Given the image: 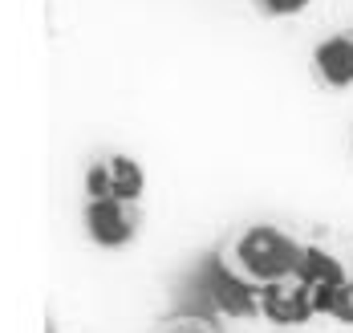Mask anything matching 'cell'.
<instances>
[{
	"label": "cell",
	"instance_id": "cell-9",
	"mask_svg": "<svg viewBox=\"0 0 353 333\" xmlns=\"http://www.w3.org/2000/svg\"><path fill=\"white\" fill-rule=\"evenodd\" d=\"M85 187H90V199H106L110 195V167H90Z\"/></svg>",
	"mask_w": 353,
	"mask_h": 333
},
{
	"label": "cell",
	"instance_id": "cell-8",
	"mask_svg": "<svg viewBox=\"0 0 353 333\" xmlns=\"http://www.w3.org/2000/svg\"><path fill=\"white\" fill-rule=\"evenodd\" d=\"M329 317H337L341 325H353V281L337 285V293L329 301Z\"/></svg>",
	"mask_w": 353,
	"mask_h": 333
},
{
	"label": "cell",
	"instance_id": "cell-10",
	"mask_svg": "<svg viewBox=\"0 0 353 333\" xmlns=\"http://www.w3.org/2000/svg\"><path fill=\"white\" fill-rule=\"evenodd\" d=\"M264 8H268V12H276V17H292V12L309 8V0H264Z\"/></svg>",
	"mask_w": 353,
	"mask_h": 333
},
{
	"label": "cell",
	"instance_id": "cell-4",
	"mask_svg": "<svg viewBox=\"0 0 353 333\" xmlns=\"http://www.w3.org/2000/svg\"><path fill=\"white\" fill-rule=\"evenodd\" d=\"M85 228H90V236L98 240V244H106V248H118V244H126L130 236H134V216L126 212V203H118V199H90V208H85Z\"/></svg>",
	"mask_w": 353,
	"mask_h": 333
},
{
	"label": "cell",
	"instance_id": "cell-7",
	"mask_svg": "<svg viewBox=\"0 0 353 333\" xmlns=\"http://www.w3.org/2000/svg\"><path fill=\"white\" fill-rule=\"evenodd\" d=\"M110 199H118V203H134L142 195V187H146V179H142V167L134 163V159H126V154H118V159H110Z\"/></svg>",
	"mask_w": 353,
	"mask_h": 333
},
{
	"label": "cell",
	"instance_id": "cell-2",
	"mask_svg": "<svg viewBox=\"0 0 353 333\" xmlns=\"http://www.w3.org/2000/svg\"><path fill=\"white\" fill-rule=\"evenodd\" d=\"M301 244L281 232V228H272V223H256V228H248L244 236H240V244H236V260H240V268H244L248 281H256V285H272V281H288V276H296V268H301Z\"/></svg>",
	"mask_w": 353,
	"mask_h": 333
},
{
	"label": "cell",
	"instance_id": "cell-1",
	"mask_svg": "<svg viewBox=\"0 0 353 333\" xmlns=\"http://www.w3.org/2000/svg\"><path fill=\"white\" fill-rule=\"evenodd\" d=\"M191 305H183L187 313H212V317H252L260 313V285L252 289L244 276L228 272V264L219 252L199 260V268L191 272Z\"/></svg>",
	"mask_w": 353,
	"mask_h": 333
},
{
	"label": "cell",
	"instance_id": "cell-3",
	"mask_svg": "<svg viewBox=\"0 0 353 333\" xmlns=\"http://www.w3.org/2000/svg\"><path fill=\"white\" fill-rule=\"evenodd\" d=\"M260 313L272 321V325H305L313 313L309 305V289L288 276V281H272V285H260Z\"/></svg>",
	"mask_w": 353,
	"mask_h": 333
},
{
	"label": "cell",
	"instance_id": "cell-6",
	"mask_svg": "<svg viewBox=\"0 0 353 333\" xmlns=\"http://www.w3.org/2000/svg\"><path fill=\"white\" fill-rule=\"evenodd\" d=\"M296 281H301L305 289L341 285V281H345V268H341V260L329 256L325 248H305V252H301V268H296Z\"/></svg>",
	"mask_w": 353,
	"mask_h": 333
},
{
	"label": "cell",
	"instance_id": "cell-5",
	"mask_svg": "<svg viewBox=\"0 0 353 333\" xmlns=\"http://www.w3.org/2000/svg\"><path fill=\"white\" fill-rule=\"evenodd\" d=\"M313 61H317L321 81L337 85V90L353 85V37H329V41H321L317 53H313Z\"/></svg>",
	"mask_w": 353,
	"mask_h": 333
}]
</instances>
